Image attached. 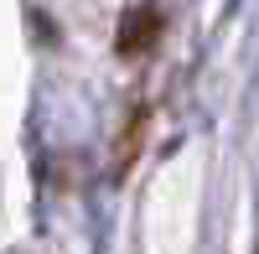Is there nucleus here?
<instances>
[{"label":"nucleus","mask_w":259,"mask_h":254,"mask_svg":"<svg viewBox=\"0 0 259 254\" xmlns=\"http://www.w3.org/2000/svg\"><path fill=\"white\" fill-rule=\"evenodd\" d=\"M150 31H156V11H135V16L124 21V31H119V47H124V52L150 47Z\"/></svg>","instance_id":"f257e3e1"}]
</instances>
